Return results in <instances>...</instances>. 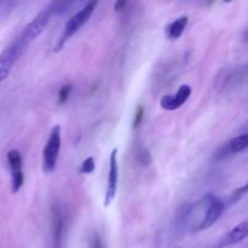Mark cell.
<instances>
[{
    "instance_id": "cell-1",
    "label": "cell",
    "mask_w": 248,
    "mask_h": 248,
    "mask_svg": "<svg viewBox=\"0 0 248 248\" xmlns=\"http://www.w3.org/2000/svg\"><path fill=\"white\" fill-rule=\"evenodd\" d=\"M52 10L51 6H47L46 9H44L43 11L39 12L35 17L33 18V21L29 22L26 26V28L22 31V33L19 34L18 38L14 41L16 44L17 48L19 51V55L31 45L34 41V39L36 36L40 35L44 31H45L46 26L50 22V18L52 17Z\"/></svg>"
},
{
    "instance_id": "cell-2",
    "label": "cell",
    "mask_w": 248,
    "mask_h": 248,
    "mask_svg": "<svg viewBox=\"0 0 248 248\" xmlns=\"http://www.w3.org/2000/svg\"><path fill=\"white\" fill-rule=\"evenodd\" d=\"M97 5H98V2L97 1L87 2V4L85 5L84 7H81L77 14L73 15V16L70 17L69 21L65 23L64 29H63V33L62 35H61L60 40H58L57 45L55 46V51H60L61 48L63 47V45L65 44V41L69 40L75 33L79 31V29L81 28V27H84L85 24L87 23V21H89V19L91 18L92 15H93Z\"/></svg>"
},
{
    "instance_id": "cell-3",
    "label": "cell",
    "mask_w": 248,
    "mask_h": 248,
    "mask_svg": "<svg viewBox=\"0 0 248 248\" xmlns=\"http://www.w3.org/2000/svg\"><path fill=\"white\" fill-rule=\"evenodd\" d=\"M62 130L60 125H55L51 130L48 140L43 150V169L45 173H50L57 165L60 155L61 144H62Z\"/></svg>"
},
{
    "instance_id": "cell-4",
    "label": "cell",
    "mask_w": 248,
    "mask_h": 248,
    "mask_svg": "<svg viewBox=\"0 0 248 248\" xmlns=\"http://www.w3.org/2000/svg\"><path fill=\"white\" fill-rule=\"evenodd\" d=\"M118 183H119V165H118V149L111 150L110 159H109V174H108V186L104 196V207L110 206L115 199L118 193Z\"/></svg>"
},
{
    "instance_id": "cell-5",
    "label": "cell",
    "mask_w": 248,
    "mask_h": 248,
    "mask_svg": "<svg viewBox=\"0 0 248 248\" xmlns=\"http://www.w3.org/2000/svg\"><path fill=\"white\" fill-rule=\"evenodd\" d=\"M248 148V132L242 133V135L237 136V137L232 138L229 142L223 144L219 149L216 152L215 160L217 161H222V160L227 159V157L232 156V155L241 153L246 150Z\"/></svg>"
},
{
    "instance_id": "cell-6",
    "label": "cell",
    "mask_w": 248,
    "mask_h": 248,
    "mask_svg": "<svg viewBox=\"0 0 248 248\" xmlns=\"http://www.w3.org/2000/svg\"><path fill=\"white\" fill-rule=\"evenodd\" d=\"M191 94V87L189 85L184 84L178 89V91L174 94H165L160 99V106L165 110H177L181 108L184 103L189 99Z\"/></svg>"
},
{
    "instance_id": "cell-7",
    "label": "cell",
    "mask_w": 248,
    "mask_h": 248,
    "mask_svg": "<svg viewBox=\"0 0 248 248\" xmlns=\"http://www.w3.org/2000/svg\"><path fill=\"white\" fill-rule=\"evenodd\" d=\"M51 227H52V239L55 248H62L65 232V219L63 211L60 206L55 205L51 211Z\"/></svg>"
},
{
    "instance_id": "cell-8",
    "label": "cell",
    "mask_w": 248,
    "mask_h": 248,
    "mask_svg": "<svg viewBox=\"0 0 248 248\" xmlns=\"http://www.w3.org/2000/svg\"><path fill=\"white\" fill-rule=\"evenodd\" d=\"M225 207H227V205H225L224 201L220 200L219 198L215 196L213 194H211L210 202H208L207 208H206L205 218H203V222L201 224L200 230H206L212 227L222 217Z\"/></svg>"
},
{
    "instance_id": "cell-9",
    "label": "cell",
    "mask_w": 248,
    "mask_h": 248,
    "mask_svg": "<svg viewBox=\"0 0 248 248\" xmlns=\"http://www.w3.org/2000/svg\"><path fill=\"white\" fill-rule=\"evenodd\" d=\"M19 57V51L17 48L16 44L12 43L11 45L7 46L1 53H0V82L4 81L9 77L12 67L17 58Z\"/></svg>"
},
{
    "instance_id": "cell-10",
    "label": "cell",
    "mask_w": 248,
    "mask_h": 248,
    "mask_svg": "<svg viewBox=\"0 0 248 248\" xmlns=\"http://www.w3.org/2000/svg\"><path fill=\"white\" fill-rule=\"evenodd\" d=\"M246 237H248V220H244V222L239 223L236 227L232 228V230H229V232L223 236V239L219 241L217 248H225L232 246V245H236L239 244V242L244 241Z\"/></svg>"
},
{
    "instance_id": "cell-11",
    "label": "cell",
    "mask_w": 248,
    "mask_h": 248,
    "mask_svg": "<svg viewBox=\"0 0 248 248\" xmlns=\"http://www.w3.org/2000/svg\"><path fill=\"white\" fill-rule=\"evenodd\" d=\"M188 16H181L174 19L173 22L167 24L166 29H165L167 38L171 39V40H176V39L181 38L182 34L186 31V26H188Z\"/></svg>"
},
{
    "instance_id": "cell-12",
    "label": "cell",
    "mask_w": 248,
    "mask_h": 248,
    "mask_svg": "<svg viewBox=\"0 0 248 248\" xmlns=\"http://www.w3.org/2000/svg\"><path fill=\"white\" fill-rule=\"evenodd\" d=\"M7 165L10 167V171H11L12 174L21 173L22 166H23V160H22V155L19 153V150L17 149H11L9 153H7Z\"/></svg>"
},
{
    "instance_id": "cell-13",
    "label": "cell",
    "mask_w": 248,
    "mask_h": 248,
    "mask_svg": "<svg viewBox=\"0 0 248 248\" xmlns=\"http://www.w3.org/2000/svg\"><path fill=\"white\" fill-rule=\"evenodd\" d=\"M248 194V182L246 184H244V186H239L237 189H235L234 191L232 193V195L229 196V199H228V201L225 202V205L228 206H232L235 205V203L239 202L240 200H242V199L245 198Z\"/></svg>"
},
{
    "instance_id": "cell-14",
    "label": "cell",
    "mask_w": 248,
    "mask_h": 248,
    "mask_svg": "<svg viewBox=\"0 0 248 248\" xmlns=\"http://www.w3.org/2000/svg\"><path fill=\"white\" fill-rule=\"evenodd\" d=\"M73 90V85L72 84H65L63 86H61L60 91H58V96H57V103L58 104H64L65 102L69 99L70 93H72Z\"/></svg>"
},
{
    "instance_id": "cell-15",
    "label": "cell",
    "mask_w": 248,
    "mask_h": 248,
    "mask_svg": "<svg viewBox=\"0 0 248 248\" xmlns=\"http://www.w3.org/2000/svg\"><path fill=\"white\" fill-rule=\"evenodd\" d=\"M94 169H96V162H94L93 157L90 156L81 162L79 172L82 174H91L94 171Z\"/></svg>"
},
{
    "instance_id": "cell-16",
    "label": "cell",
    "mask_w": 248,
    "mask_h": 248,
    "mask_svg": "<svg viewBox=\"0 0 248 248\" xmlns=\"http://www.w3.org/2000/svg\"><path fill=\"white\" fill-rule=\"evenodd\" d=\"M138 162H140L142 166H149L153 161L152 154H150L149 150L142 149L140 153H138Z\"/></svg>"
},
{
    "instance_id": "cell-17",
    "label": "cell",
    "mask_w": 248,
    "mask_h": 248,
    "mask_svg": "<svg viewBox=\"0 0 248 248\" xmlns=\"http://www.w3.org/2000/svg\"><path fill=\"white\" fill-rule=\"evenodd\" d=\"M143 119H144V108L142 106H138L135 113V118H133V128H137L142 124Z\"/></svg>"
},
{
    "instance_id": "cell-18",
    "label": "cell",
    "mask_w": 248,
    "mask_h": 248,
    "mask_svg": "<svg viewBox=\"0 0 248 248\" xmlns=\"http://www.w3.org/2000/svg\"><path fill=\"white\" fill-rule=\"evenodd\" d=\"M91 248H103V245H102V241L98 235H94L93 239H92Z\"/></svg>"
},
{
    "instance_id": "cell-19",
    "label": "cell",
    "mask_w": 248,
    "mask_h": 248,
    "mask_svg": "<svg viewBox=\"0 0 248 248\" xmlns=\"http://www.w3.org/2000/svg\"><path fill=\"white\" fill-rule=\"evenodd\" d=\"M126 6H127V1H124V0H121V1L115 2V5H114V9H115V11L121 12L126 9Z\"/></svg>"
},
{
    "instance_id": "cell-20",
    "label": "cell",
    "mask_w": 248,
    "mask_h": 248,
    "mask_svg": "<svg viewBox=\"0 0 248 248\" xmlns=\"http://www.w3.org/2000/svg\"><path fill=\"white\" fill-rule=\"evenodd\" d=\"M244 39H245V41H248V28L246 29V31H245Z\"/></svg>"
}]
</instances>
